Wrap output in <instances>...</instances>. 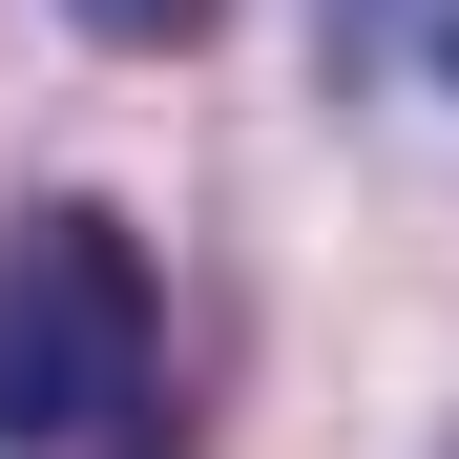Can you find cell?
I'll return each instance as SVG.
<instances>
[{
    "label": "cell",
    "instance_id": "cell-1",
    "mask_svg": "<svg viewBox=\"0 0 459 459\" xmlns=\"http://www.w3.org/2000/svg\"><path fill=\"white\" fill-rule=\"evenodd\" d=\"M0 459H168V272L126 209L0 230Z\"/></svg>",
    "mask_w": 459,
    "mask_h": 459
},
{
    "label": "cell",
    "instance_id": "cell-2",
    "mask_svg": "<svg viewBox=\"0 0 459 459\" xmlns=\"http://www.w3.org/2000/svg\"><path fill=\"white\" fill-rule=\"evenodd\" d=\"M63 22H84L105 63H168V42H209V22H230V0H63Z\"/></svg>",
    "mask_w": 459,
    "mask_h": 459
},
{
    "label": "cell",
    "instance_id": "cell-3",
    "mask_svg": "<svg viewBox=\"0 0 459 459\" xmlns=\"http://www.w3.org/2000/svg\"><path fill=\"white\" fill-rule=\"evenodd\" d=\"M334 22H355V42H397V22H438V0H334Z\"/></svg>",
    "mask_w": 459,
    "mask_h": 459
}]
</instances>
